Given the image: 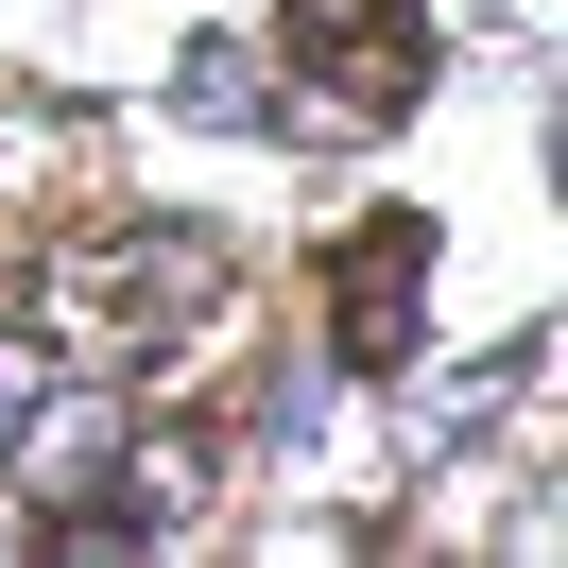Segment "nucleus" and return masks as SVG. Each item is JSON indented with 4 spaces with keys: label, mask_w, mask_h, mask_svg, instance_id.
I'll list each match as a JSON object with an SVG mask.
<instances>
[{
    "label": "nucleus",
    "mask_w": 568,
    "mask_h": 568,
    "mask_svg": "<svg viewBox=\"0 0 568 568\" xmlns=\"http://www.w3.org/2000/svg\"><path fill=\"white\" fill-rule=\"evenodd\" d=\"M293 70H327L345 121H396L430 87V18L414 0H293Z\"/></svg>",
    "instance_id": "nucleus-1"
},
{
    "label": "nucleus",
    "mask_w": 568,
    "mask_h": 568,
    "mask_svg": "<svg viewBox=\"0 0 568 568\" xmlns=\"http://www.w3.org/2000/svg\"><path fill=\"white\" fill-rule=\"evenodd\" d=\"M414 276H430V207H379L345 242V327H327V345L345 362H414Z\"/></svg>",
    "instance_id": "nucleus-2"
},
{
    "label": "nucleus",
    "mask_w": 568,
    "mask_h": 568,
    "mask_svg": "<svg viewBox=\"0 0 568 568\" xmlns=\"http://www.w3.org/2000/svg\"><path fill=\"white\" fill-rule=\"evenodd\" d=\"M173 104H190V121H276V104H258V52H242V36H190V87H173Z\"/></svg>",
    "instance_id": "nucleus-3"
}]
</instances>
